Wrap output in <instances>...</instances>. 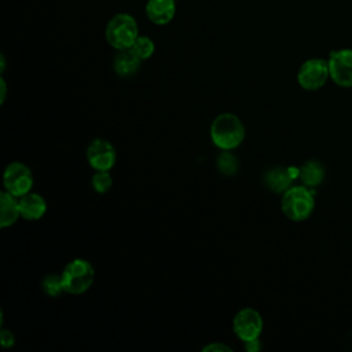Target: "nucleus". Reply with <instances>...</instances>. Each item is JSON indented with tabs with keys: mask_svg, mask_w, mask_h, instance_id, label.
Returning a JSON list of instances; mask_svg holds the SVG:
<instances>
[{
	"mask_svg": "<svg viewBox=\"0 0 352 352\" xmlns=\"http://www.w3.org/2000/svg\"><path fill=\"white\" fill-rule=\"evenodd\" d=\"M238 158L230 150H221V153L216 157V166L220 173L226 176H234L238 170Z\"/></svg>",
	"mask_w": 352,
	"mask_h": 352,
	"instance_id": "obj_16",
	"label": "nucleus"
},
{
	"mask_svg": "<svg viewBox=\"0 0 352 352\" xmlns=\"http://www.w3.org/2000/svg\"><path fill=\"white\" fill-rule=\"evenodd\" d=\"M330 80L341 88H352V48L333 50L327 58Z\"/></svg>",
	"mask_w": 352,
	"mask_h": 352,
	"instance_id": "obj_7",
	"label": "nucleus"
},
{
	"mask_svg": "<svg viewBox=\"0 0 352 352\" xmlns=\"http://www.w3.org/2000/svg\"><path fill=\"white\" fill-rule=\"evenodd\" d=\"M21 216L19 198L8 191L0 192V227L6 228L16 223Z\"/></svg>",
	"mask_w": 352,
	"mask_h": 352,
	"instance_id": "obj_13",
	"label": "nucleus"
},
{
	"mask_svg": "<svg viewBox=\"0 0 352 352\" xmlns=\"http://www.w3.org/2000/svg\"><path fill=\"white\" fill-rule=\"evenodd\" d=\"M294 180V170L292 168L285 166H275L265 172L264 175V184L272 192L283 194L287 188L293 186Z\"/></svg>",
	"mask_w": 352,
	"mask_h": 352,
	"instance_id": "obj_11",
	"label": "nucleus"
},
{
	"mask_svg": "<svg viewBox=\"0 0 352 352\" xmlns=\"http://www.w3.org/2000/svg\"><path fill=\"white\" fill-rule=\"evenodd\" d=\"M6 94H7V84H6L4 77L1 76V77H0V103H1V104H3L4 100H6Z\"/></svg>",
	"mask_w": 352,
	"mask_h": 352,
	"instance_id": "obj_23",
	"label": "nucleus"
},
{
	"mask_svg": "<svg viewBox=\"0 0 352 352\" xmlns=\"http://www.w3.org/2000/svg\"><path fill=\"white\" fill-rule=\"evenodd\" d=\"M324 175H326V170H324L323 164L316 160L305 161L301 165V168L298 169L300 180L302 182L304 186H307L309 188L320 186L324 180Z\"/></svg>",
	"mask_w": 352,
	"mask_h": 352,
	"instance_id": "obj_14",
	"label": "nucleus"
},
{
	"mask_svg": "<svg viewBox=\"0 0 352 352\" xmlns=\"http://www.w3.org/2000/svg\"><path fill=\"white\" fill-rule=\"evenodd\" d=\"M204 352H219V351H232L228 345H224V344H219V342H212V344H208L206 346L202 348Z\"/></svg>",
	"mask_w": 352,
	"mask_h": 352,
	"instance_id": "obj_21",
	"label": "nucleus"
},
{
	"mask_svg": "<svg viewBox=\"0 0 352 352\" xmlns=\"http://www.w3.org/2000/svg\"><path fill=\"white\" fill-rule=\"evenodd\" d=\"M263 327V318L254 308H242L235 314L232 319V330L235 336L243 342L260 338Z\"/></svg>",
	"mask_w": 352,
	"mask_h": 352,
	"instance_id": "obj_8",
	"label": "nucleus"
},
{
	"mask_svg": "<svg viewBox=\"0 0 352 352\" xmlns=\"http://www.w3.org/2000/svg\"><path fill=\"white\" fill-rule=\"evenodd\" d=\"M21 216L25 220L34 221L41 219L47 212V202L44 197L37 192H28L19 198Z\"/></svg>",
	"mask_w": 352,
	"mask_h": 352,
	"instance_id": "obj_12",
	"label": "nucleus"
},
{
	"mask_svg": "<svg viewBox=\"0 0 352 352\" xmlns=\"http://www.w3.org/2000/svg\"><path fill=\"white\" fill-rule=\"evenodd\" d=\"M132 52L140 59V60H146L148 58H151V55L155 51V44L154 41L148 37V36H138V38L135 40V43L131 47Z\"/></svg>",
	"mask_w": 352,
	"mask_h": 352,
	"instance_id": "obj_17",
	"label": "nucleus"
},
{
	"mask_svg": "<svg viewBox=\"0 0 352 352\" xmlns=\"http://www.w3.org/2000/svg\"><path fill=\"white\" fill-rule=\"evenodd\" d=\"M330 78L327 59L309 58L304 60L297 72V82L304 91H318L323 88Z\"/></svg>",
	"mask_w": 352,
	"mask_h": 352,
	"instance_id": "obj_5",
	"label": "nucleus"
},
{
	"mask_svg": "<svg viewBox=\"0 0 352 352\" xmlns=\"http://www.w3.org/2000/svg\"><path fill=\"white\" fill-rule=\"evenodd\" d=\"M3 186L6 191L18 198L30 192L33 187V173L30 168L19 161L8 164L3 173Z\"/></svg>",
	"mask_w": 352,
	"mask_h": 352,
	"instance_id": "obj_6",
	"label": "nucleus"
},
{
	"mask_svg": "<svg viewBox=\"0 0 352 352\" xmlns=\"http://www.w3.org/2000/svg\"><path fill=\"white\" fill-rule=\"evenodd\" d=\"M91 184L98 194L107 192L113 186V179H111L110 172L109 170H95V173L91 179Z\"/></svg>",
	"mask_w": 352,
	"mask_h": 352,
	"instance_id": "obj_19",
	"label": "nucleus"
},
{
	"mask_svg": "<svg viewBox=\"0 0 352 352\" xmlns=\"http://www.w3.org/2000/svg\"><path fill=\"white\" fill-rule=\"evenodd\" d=\"M0 60H1V72H4V67H6V60H4V55L0 56Z\"/></svg>",
	"mask_w": 352,
	"mask_h": 352,
	"instance_id": "obj_24",
	"label": "nucleus"
},
{
	"mask_svg": "<svg viewBox=\"0 0 352 352\" xmlns=\"http://www.w3.org/2000/svg\"><path fill=\"white\" fill-rule=\"evenodd\" d=\"M140 62L142 60L132 52V50L128 48L118 51V54L114 58L113 67L120 77H129L138 72Z\"/></svg>",
	"mask_w": 352,
	"mask_h": 352,
	"instance_id": "obj_15",
	"label": "nucleus"
},
{
	"mask_svg": "<svg viewBox=\"0 0 352 352\" xmlns=\"http://www.w3.org/2000/svg\"><path fill=\"white\" fill-rule=\"evenodd\" d=\"M0 338H1V345L4 348H10V346H12L15 344L14 334L10 330H7V329L1 330V337Z\"/></svg>",
	"mask_w": 352,
	"mask_h": 352,
	"instance_id": "obj_20",
	"label": "nucleus"
},
{
	"mask_svg": "<svg viewBox=\"0 0 352 352\" xmlns=\"http://www.w3.org/2000/svg\"><path fill=\"white\" fill-rule=\"evenodd\" d=\"M138 36V22L131 14L126 12H118L111 16L104 29L106 41L117 51L131 48Z\"/></svg>",
	"mask_w": 352,
	"mask_h": 352,
	"instance_id": "obj_3",
	"label": "nucleus"
},
{
	"mask_svg": "<svg viewBox=\"0 0 352 352\" xmlns=\"http://www.w3.org/2000/svg\"><path fill=\"white\" fill-rule=\"evenodd\" d=\"M280 209L292 221L300 223L307 220L315 209V197L312 190L304 184H293L282 194Z\"/></svg>",
	"mask_w": 352,
	"mask_h": 352,
	"instance_id": "obj_2",
	"label": "nucleus"
},
{
	"mask_svg": "<svg viewBox=\"0 0 352 352\" xmlns=\"http://www.w3.org/2000/svg\"><path fill=\"white\" fill-rule=\"evenodd\" d=\"M116 160V148L106 139H94L87 147V161L95 170H110L114 166Z\"/></svg>",
	"mask_w": 352,
	"mask_h": 352,
	"instance_id": "obj_9",
	"label": "nucleus"
},
{
	"mask_svg": "<svg viewBox=\"0 0 352 352\" xmlns=\"http://www.w3.org/2000/svg\"><path fill=\"white\" fill-rule=\"evenodd\" d=\"M212 143L220 150H234L245 139V125L241 118L232 113L219 114L210 124Z\"/></svg>",
	"mask_w": 352,
	"mask_h": 352,
	"instance_id": "obj_1",
	"label": "nucleus"
},
{
	"mask_svg": "<svg viewBox=\"0 0 352 352\" xmlns=\"http://www.w3.org/2000/svg\"><path fill=\"white\" fill-rule=\"evenodd\" d=\"M41 286H43V290L45 292V294H48L50 297H58L65 292L62 275H58V274L45 275L41 282Z\"/></svg>",
	"mask_w": 352,
	"mask_h": 352,
	"instance_id": "obj_18",
	"label": "nucleus"
},
{
	"mask_svg": "<svg viewBox=\"0 0 352 352\" xmlns=\"http://www.w3.org/2000/svg\"><path fill=\"white\" fill-rule=\"evenodd\" d=\"M146 15L154 25L169 23L176 14V0H147Z\"/></svg>",
	"mask_w": 352,
	"mask_h": 352,
	"instance_id": "obj_10",
	"label": "nucleus"
},
{
	"mask_svg": "<svg viewBox=\"0 0 352 352\" xmlns=\"http://www.w3.org/2000/svg\"><path fill=\"white\" fill-rule=\"evenodd\" d=\"M60 275L66 293L81 294L91 287L95 271L88 260L74 258L66 264Z\"/></svg>",
	"mask_w": 352,
	"mask_h": 352,
	"instance_id": "obj_4",
	"label": "nucleus"
},
{
	"mask_svg": "<svg viewBox=\"0 0 352 352\" xmlns=\"http://www.w3.org/2000/svg\"><path fill=\"white\" fill-rule=\"evenodd\" d=\"M263 346L260 338H254V340H250V341H245V349L248 352H256V351H260Z\"/></svg>",
	"mask_w": 352,
	"mask_h": 352,
	"instance_id": "obj_22",
	"label": "nucleus"
}]
</instances>
